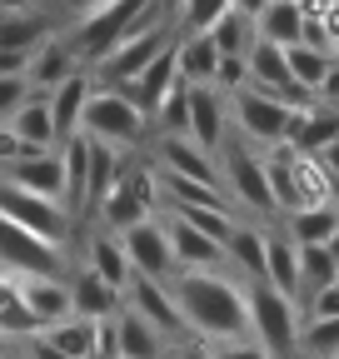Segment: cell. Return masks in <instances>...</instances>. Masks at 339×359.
Segmentation results:
<instances>
[{
  "label": "cell",
  "mask_w": 339,
  "mask_h": 359,
  "mask_svg": "<svg viewBox=\"0 0 339 359\" xmlns=\"http://www.w3.org/2000/svg\"><path fill=\"white\" fill-rule=\"evenodd\" d=\"M170 299H175L185 330H195L200 339H240L249 325L244 294L215 275V269H185V275H170Z\"/></svg>",
  "instance_id": "1"
},
{
  "label": "cell",
  "mask_w": 339,
  "mask_h": 359,
  "mask_svg": "<svg viewBox=\"0 0 339 359\" xmlns=\"http://www.w3.org/2000/svg\"><path fill=\"white\" fill-rule=\"evenodd\" d=\"M75 130L90 135V140H100V145H110V150H130V145H140V135H145V110L130 100L125 85H100V90L90 85Z\"/></svg>",
  "instance_id": "2"
},
{
  "label": "cell",
  "mask_w": 339,
  "mask_h": 359,
  "mask_svg": "<svg viewBox=\"0 0 339 359\" xmlns=\"http://www.w3.org/2000/svg\"><path fill=\"white\" fill-rule=\"evenodd\" d=\"M145 25H155V0H105V6H95V11H85L80 15V30H75V55H85V60H105L115 45L125 40V35H135V30H145Z\"/></svg>",
  "instance_id": "3"
},
{
  "label": "cell",
  "mask_w": 339,
  "mask_h": 359,
  "mask_svg": "<svg viewBox=\"0 0 339 359\" xmlns=\"http://www.w3.org/2000/svg\"><path fill=\"white\" fill-rule=\"evenodd\" d=\"M244 309H249V325H254L260 349H265L270 359H289L294 349H300V309H294L289 294H279L275 285L260 280V285L249 290Z\"/></svg>",
  "instance_id": "4"
},
{
  "label": "cell",
  "mask_w": 339,
  "mask_h": 359,
  "mask_svg": "<svg viewBox=\"0 0 339 359\" xmlns=\"http://www.w3.org/2000/svg\"><path fill=\"white\" fill-rule=\"evenodd\" d=\"M294 120H300V110L265 95V90H254V85H240L235 90V125L249 135V140H260V145H284L289 135H294Z\"/></svg>",
  "instance_id": "5"
},
{
  "label": "cell",
  "mask_w": 339,
  "mask_h": 359,
  "mask_svg": "<svg viewBox=\"0 0 339 359\" xmlns=\"http://www.w3.org/2000/svg\"><path fill=\"white\" fill-rule=\"evenodd\" d=\"M0 215L15 219V224H25L30 235H40L46 245H55V250H60V240L70 230V210L65 205H55L46 195H30L20 185H11V180H0Z\"/></svg>",
  "instance_id": "6"
},
{
  "label": "cell",
  "mask_w": 339,
  "mask_h": 359,
  "mask_svg": "<svg viewBox=\"0 0 339 359\" xmlns=\"http://www.w3.org/2000/svg\"><path fill=\"white\" fill-rule=\"evenodd\" d=\"M0 269H6V275H55L60 255H55V245L30 235L25 224L0 215Z\"/></svg>",
  "instance_id": "7"
},
{
  "label": "cell",
  "mask_w": 339,
  "mask_h": 359,
  "mask_svg": "<svg viewBox=\"0 0 339 359\" xmlns=\"http://www.w3.org/2000/svg\"><path fill=\"white\" fill-rule=\"evenodd\" d=\"M120 250L130 259V275H145V280H170L175 275V255H170L165 224H155L150 215L135 219L130 230H120Z\"/></svg>",
  "instance_id": "8"
},
{
  "label": "cell",
  "mask_w": 339,
  "mask_h": 359,
  "mask_svg": "<svg viewBox=\"0 0 339 359\" xmlns=\"http://www.w3.org/2000/svg\"><path fill=\"white\" fill-rule=\"evenodd\" d=\"M160 50H165V30H160V25H145V30H135V35H125L105 60H95V65H100V80H105V85L135 80Z\"/></svg>",
  "instance_id": "9"
},
{
  "label": "cell",
  "mask_w": 339,
  "mask_h": 359,
  "mask_svg": "<svg viewBox=\"0 0 339 359\" xmlns=\"http://www.w3.org/2000/svg\"><path fill=\"white\" fill-rule=\"evenodd\" d=\"M6 180L30 195H46L55 205H65V170H60V150H25L20 160L6 165Z\"/></svg>",
  "instance_id": "10"
},
{
  "label": "cell",
  "mask_w": 339,
  "mask_h": 359,
  "mask_svg": "<svg viewBox=\"0 0 339 359\" xmlns=\"http://www.w3.org/2000/svg\"><path fill=\"white\" fill-rule=\"evenodd\" d=\"M185 135H190V140H195L205 155H215V150H220V140H225V105H220L215 90H209V80H205V85H190Z\"/></svg>",
  "instance_id": "11"
},
{
  "label": "cell",
  "mask_w": 339,
  "mask_h": 359,
  "mask_svg": "<svg viewBox=\"0 0 339 359\" xmlns=\"http://www.w3.org/2000/svg\"><path fill=\"white\" fill-rule=\"evenodd\" d=\"M15 285H20V299L30 309L35 330L60 325L65 314H70V285H60L55 275H15Z\"/></svg>",
  "instance_id": "12"
},
{
  "label": "cell",
  "mask_w": 339,
  "mask_h": 359,
  "mask_svg": "<svg viewBox=\"0 0 339 359\" xmlns=\"http://www.w3.org/2000/svg\"><path fill=\"white\" fill-rule=\"evenodd\" d=\"M160 160H165V175H180V180H195V185L225 190L220 185V165L209 160L190 135H165V140H160Z\"/></svg>",
  "instance_id": "13"
},
{
  "label": "cell",
  "mask_w": 339,
  "mask_h": 359,
  "mask_svg": "<svg viewBox=\"0 0 339 359\" xmlns=\"http://www.w3.org/2000/svg\"><path fill=\"white\" fill-rule=\"evenodd\" d=\"M220 185H230V195H235V200H244L249 210H275L265 160H254V155H244V150L225 160V170H220Z\"/></svg>",
  "instance_id": "14"
},
{
  "label": "cell",
  "mask_w": 339,
  "mask_h": 359,
  "mask_svg": "<svg viewBox=\"0 0 339 359\" xmlns=\"http://www.w3.org/2000/svg\"><path fill=\"white\" fill-rule=\"evenodd\" d=\"M165 240H170V255H175V269H215L225 259V250L209 235H200L195 224H185V219H170Z\"/></svg>",
  "instance_id": "15"
},
{
  "label": "cell",
  "mask_w": 339,
  "mask_h": 359,
  "mask_svg": "<svg viewBox=\"0 0 339 359\" xmlns=\"http://www.w3.org/2000/svg\"><path fill=\"white\" fill-rule=\"evenodd\" d=\"M130 304H135L140 320H150L155 330H165V334H185V320H180L175 299H170L165 280H145V275L130 280Z\"/></svg>",
  "instance_id": "16"
},
{
  "label": "cell",
  "mask_w": 339,
  "mask_h": 359,
  "mask_svg": "<svg viewBox=\"0 0 339 359\" xmlns=\"http://www.w3.org/2000/svg\"><path fill=\"white\" fill-rule=\"evenodd\" d=\"M6 125L20 135V145H25V150H55V145H60L55 120H50V105H46V90H35V95H30Z\"/></svg>",
  "instance_id": "17"
},
{
  "label": "cell",
  "mask_w": 339,
  "mask_h": 359,
  "mask_svg": "<svg viewBox=\"0 0 339 359\" xmlns=\"http://www.w3.org/2000/svg\"><path fill=\"white\" fill-rule=\"evenodd\" d=\"M90 75H80V70H70L65 80H55L50 90H46V105H50V120H55V135L65 140V135H75V125H80V105H85V95H90Z\"/></svg>",
  "instance_id": "18"
},
{
  "label": "cell",
  "mask_w": 339,
  "mask_h": 359,
  "mask_svg": "<svg viewBox=\"0 0 339 359\" xmlns=\"http://www.w3.org/2000/svg\"><path fill=\"white\" fill-rule=\"evenodd\" d=\"M329 140H339V110L334 105H305L300 110V120H294V135L284 145H294L300 155H314V150H324Z\"/></svg>",
  "instance_id": "19"
},
{
  "label": "cell",
  "mask_w": 339,
  "mask_h": 359,
  "mask_svg": "<svg viewBox=\"0 0 339 359\" xmlns=\"http://www.w3.org/2000/svg\"><path fill=\"white\" fill-rule=\"evenodd\" d=\"M254 35L260 40H275V45H294L305 30V15H300V0H265L260 11L249 15Z\"/></svg>",
  "instance_id": "20"
},
{
  "label": "cell",
  "mask_w": 339,
  "mask_h": 359,
  "mask_svg": "<svg viewBox=\"0 0 339 359\" xmlns=\"http://www.w3.org/2000/svg\"><path fill=\"white\" fill-rule=\"evenodd\" d=\"M110 330H115V359H160V330L140 320L135 309L110 320Z\"/></svg>",
  "instance_id": "21"
},
{
  "label": "cell",
  "mask_w": 339,
  "mask_h": 359,
  "mask_svg": "<svg viewBox=\"0 0 339 359\" xmlns=\"http://www.w3.org/2000/svg\"><path fill=\"white\" fill-rule=\"evenodd\" d=\"M120 309V290L105 285L95 269H85V275L70 285V314H85V320H110Z\"/></svg>",
  "instance_id": "22"
},
{
  "label": "cell",
  "mask_w": 339,
  "mask_h": 359,
  "mask_svg": "<svg viewBox=\"0 0 339 359\" xmlns=\"http://www.w3.org/2000/svg\"><path fill=\"white\" fill-rule=\"evenodd\" d=\"M265 285H275L279 294H300V245L265 235Z\"/></svg>",
  "instance_id": "23"
},
{
  "label": "cell",
  "mask_w": 339,
  "mask_h": 359,
  "mask_svg": "<svg viewBox=\"0 0 339 359\" xmlns=\"http://www.w3.org/2000/svg\"><path fill=\"white\" fill-rule=\"evenodd\" d=\"M215 65H220V50H215V40H209V30H190V40L175 45V70H180V80L205 85V80H215Z\"/></svg>",
  "instance_id": "24"
},
{
  "label": "cell",
  "mask_w": 339,
  "mask_h": 359,
  "mask_svg": "<svg viewBox=\"0 0 339 359\" xmlns=\"http://www.w3.org/2000/svg\"><path fill=\"white\" fill-rule=\"evenodd\" d=\"M60 170H65V210H85V175H90V140L75 130L60 140Z\"/></svg>",
  "instance_id": "25"
},
{
  "label": "cell",
  "mask_w": 339,
  "mask_h": 359,
  "mask_svg": "<svg viewBox=\"0 0 339 359\" xmlns=\"http://www.w3.org/2000/svg\"><path fill=\"white\" fill-rule=\"evenodd\" d=\"M75 70V50L70 45H60V40H40L35 50H30V65H25V80L30 85H40V90H50L55 80H65Z\"/></svg>",
  "instance_id": "26"
},
{
  "label": "cell",
  "mask_w": 339,
  "mask_h": 359,
  "mask_svg": "<svg viewBox=\"0 0 339 359\" xmlns=\"http://www.w3.org/2000/svg\"><path fill=\"white\" fill-rule=\"evenodd\" d=\"M95 325H100V320H85V314H65L60 325H46L40 334H46L60 354H70V359H95Z\"/></svg>",
  "instance_id": "27"
},
{
  "label": "cell",
  "mask_w": 339,
  "mask_h": 359,
  "mask_svg": "<svg viewBox=\"0 0 339 359\" xmlns=\"http://www.w3.org/2000/svg\"><path fill=\"white\" fill-rule=\"evenodd\" d=\"M339 230V205H300L289 210V240L294 245H324Z\"/></svg>",
  "instance_id": "28"
},
{
  "label": "cell",
  "mask_w": 339,
  "mask_h": 359,
  "mask_svg": "<svg viewBox=\"0 0 339 359\" xmlns=\"http://www.w3.org/2000/svg\"><path fill=\"white\" fill-rule=\"evenodd\" d=\"M95 210H100V219L110 224L115 235H120V230H130L135 219H145V215H150V210H145V205L135 200V190L125 185V165H120V175H115V185L105 190V200H100Z\"/></svg>",
  "instance_id": "29"
},
{
  "label": "cell",
  "mask_w": 339,
  "mask_h": 359,
  "mask_svg": "<svg viewBox=\"0 0 339 359\" xmlns=\"http://www.w3.org/2000/svg\"><path fill=\"white\" fill-rule=\"evenodd\" d=\"M40 40H50V25L35 11H0V45L6 50H35Z\"/></svg>",
  "instance_id": "30"
},
{
  "label": "cell",
  "mask_w": 339,
  "mask_h": 359,
  "mask_svg": "<svg viewBox=\"0 0 339 359\" xmlns=\"http://www.w3.org/2000/svg\"><path fill=\"white\" fill-rule=\"evenodd\" d=\"M220 250L244 269L249 280H265V235H260V230H244V224L235 219V230L225 235V245H220Z\"/></svg>",
  "instance_id": "31"
},
{
  "label": "cell",
  "mask_w": 339,
  "mask_h": 359,
  "mask_svg": "<svg viewBox=\"0 0 339 359\" xmlns=\"http://www.w3.org/2000/svg\"><path fill=\"white\" fill-rule=\"evenodd\" d=\"M85 140H90V135H85ZM120 155L110 150V145H100V140H90V175H85V205H100L105 200V190L115 185V175H120Z\"/></svg>",
  "instance_id": "32"
},
{
  "label": "cell",
  "mask_w": 339,
  "mask_h": 359,
  "mask_svg": "<svg viewBox=\"0 0 339 359\" xmlns=\"http://www.w3.org/2000/svg\"><path fill=\"white\" fill-rule=\"evenodd\" d=\"M324 65H329V50H314V45H305V40L284 45V70H289L294 85H305L310 95H314V85H319Z\"/></svg>",
  "instance_id": "33"
},
{
  "label": "cell",
  "mask_w": 339,
  "mask_h": 359,
  "mask_svg": "<svg viewBox=\"0 0 339 359\" xmlns=\"http://www.w3.org/2000/svg\"><path fill=\"white\" fill-rule=\"evenodd\" d=\"M175 219L195 224V230L209 235L215 245H225V235L235 230V210L230 205H175Z\"/></svg>",
  "instance_id": "34"
},
{
  "label": "cell",
  "mask_w": 339,
  "mask_h": 359,
  "mask_svg": "<svg viewBox=\"0 0 339 359\" xmlns=\"http://www.w3.org/2000/svg\"><path fill=\"white\" fill-rule=\"evenodd\" d=\"M0 334H6V339L35 334V320H30V309H25V299H20L15 275H0Z\"/></svg>",
  "instance_id": "35"
},
{
  "label": "cell",
  "mask_w": 339,
  "mask_h": 359,
  "mask_svg": "<svg viewBox=\"0 0 339 359\" xmlns=\"http://www.w3.org/2000/svg\"><path fill=\"white\" fill-rule=\"evenodd\" d=\"M209 40H215V50L220 55H244L249 50V40H254V25L244 11H225L215 25H209Z\"/></svg>",
  "instance_id": "36"
},
{
  "label": "cell",
  "mask_w": 339,
  "mask_h": 359,
  "mask_svg": "<svg viewBox=\"0 0 339 359\" xmlns=\"http://www.w3.org/2000/svg\"><path fill=\"white\" fill-rule=\"evenodd\" d=\"M90 269H95L105 285H115V290L130 285V259H125L120 240H95V245H90Z\"/></svg>",
  "instance_id": "37"
},
{
  "label": "cell",
  "mask_w": 339,
  "mask_h": 359,
  "mask_svg": "<svg viewBox=\"0 0 339 359\" xmlns=\"http://www.w3.org/2000/svg\"><path fill=\"white\" fill-rule=\"evenodd\" d=\"M185 110H190V80H175V85L155 100L150 115L165 125V135H185Z\"/></svg>",
  "instance_id": "38"
},
{
  "label": "cell",
  "mask_w": 339,
  "mask_h": 359,
  "mask_svg": "<svg viewBox=\"0 0 339 359\" xmlns=\"http://www.w3.org/2000/svg\"><path fill=\"white\" fill-rule=\"evenodd\" d=\"M329 280H339L334 255H329L324 245H300V285L319 290V285H329Z\"/></svg>",
  "instance_id": "39"
},
{
  "label": "cell",
  "mask_w": 339,
  "mask_h": 359,
  "mask_svg": "<svg viewBox=\"0 0 339 359\" xmlns=\"http://www.w3.org/2000/svg\"><path fill=\"white\" fill-rule=\"evenodd\" d=\"M300 349L310 359H334L339 354V320H310V330H300Z\"/></svg>",
  "instance_id": "40"
},
{
  "label": "cell",
  "mask_w": 339,
  "mask_h": 359,
  "mask_svg": "<svg viewBox=\"0 0 339 359\" xmlns=\"http://www.w3.org/2000/svg\"><path fill=\"white\" fill-rule=\"evenodd\" d=\"M225 11H235V0H180V15H185V30H209Z\"/></svg>",
  "instance_id": "41"
},
{
  "label": "cell",
  "mask_w": 339,
  "mask_h": 359,
  "mask_svg": "<svg viewBox=\"0 0 339 359\" xmlns=\"http://www.w3.org/2000/svg\"><path fill=\"white\" fill-rule=\"evenodd\" d=\"M30 95H35V85H30L25 75H0V125H6Z\"/></svg>",
  "instance_id": "42"
},
{
  "label": "cell",
  "mask_w": 339,
  "mask_h": 359,
  "mask_svg": "<svg viewBox=\"0 0 339 359\" xmlns=\"http://www.w3.org/2000/svg\"><path fill=\"white\" fill-rule=\"evenodd\" d=\"M310 320H339V280L319 285L314 299H310Z\"/></svg>",
  "instance_id": "43"
},
{
  "label": "cell",
  "mask_w": 339,
  "mask_h": 359,
  "mask_svg": "<svg viewBox=\"0 0 339 359\" xmlns=\"http://www.w3.org/2000/svg\"><path fill=\"white\" fill-rule=\"evenodd\" d=\"M215 80H220L225 90H240V85L249 80V65H244V55H220V65H215Z\"/></svg>",
  "instance_id": "44"
},
{
  "label": "cell",
  "mask_w": 339,
  "mask_h": 359,
  "mask_svg": "<svg viewBox=\"0 0 339 359\" xmlns=\"http://www.w3.org/2000/svg\"><path fill=\"white\" fill-rule=\"evenodd\" d=\"M314 100L339 110V55H329V65H324V75H319V85H314Z\"/></svg>",
  "instance_id": "45"
},
{
  "label": "cell",
  "mask_w": 339,
  "mask_h": 359,
  "mask_svg": "<svg viewBox=\"0 0 339 359\" xmlns=\"http://www.w3.org/2000/svg\"><path fill=\"white\" fill-rule=\"evenodd\" d=\"M314 160H319V170L329 175V185H334V195H339V140H329L324 150H314Z\"/></svg>",
  "instance_id": "46"
},
{
  "label": "cell",
  "mask_w": 339,
  "mask_h": 359,
  "mask_svg": "<svg viewBox=\"0 0 339 359\" xmlns=\"http://www.w3.org/2000/svg\"><path fill=\"white\" fill-rule=\"evenodd\" d=\"M319 30L329 40V50L339 45V0H324V11H319Z\"/></svg>",
  "instance_id": "47"
},
{
  "label": "cell",
  "mask_w": 339,
  "mask_h": 359,
  "mask_svg": "<svg viewBox=\"0 0 339 359\" xmlns=\"http://www.w3.org/2000/svg\"><path fill=\"white\" fill-rule=\"evenodd\" d=\"M215 359H270L260 344H244V339H225V349L215 354Z\"/></svg>",
  "instance_id": "48"
},
{
  "label": "cell",
  "mask_w": 339,
  "mask_h": 359,
  "mask_svg": "<svg viewBox=\"0 0 339 359\" xmlns=\"http://www.w3.org/2000/svg\"><path fill=\"white\" fill-rule=\"evenodd\" d=\"M20 155H25L20 135H15L11 125H0V165H11V160H20Z\"/></svg>",
  "instance_id": "49"
},
{
  "label": "cell",
  "mask_w": 339,
  "mask_h": 359,
  "mask_svg": "<svg viewBox=\"0 0 339 359\" xmlns=\"http://www.w3.org/2000/svg\"><path fill=\"white\" fill-rule=\"evenodd\" d=\"M25 65H30V50H6L0 45V75H25Z\"/></svg>",
  "instance_id": "50"
},
{
  "label": "cell",
  "mask_w": 339,
  "mask_h": 359,
  "mask_svg": "<svg viewBox=\"0 0 339 359\" xmlns=\"http://www.w3.org/2000/svg\"><path fill=\"white\" fill-rule=\"evenodd\" d=\"M30 354H35V359H70V354H60V349H55L46 334H40V330H35V344H30Z\"/></svg>",
  "instance_id": "51"
},
{
  "label": "cell",
  "mask_w": 339,
  "mask_h": 359,
  "mask_svg": "<svg viewBox=\"0 0 339 359\" xmlns=\"http://www.w3.org/2000/svg\"><path fill=\"white\" fill-rule=\"evenodd\" d=\"M175 359H215V354H209V349H200V344H185Z\"/></svg>",
  "instance_id": "52"
},
{
  "label": "cell",
  "mask_w": 339,
  "mask_h": 359,
  "mask_svg": "<svg viewBox=\"0 0 339 359\" xmlns=\"http://www.w3.org/2000/svg\"><path fill=\"white\" fill-rule=\"evenodd\" d=\"M65 6H70L75 15H85V11H95V6H105V0H65Z\"/></svg>",
  "instance_id": "53"
},
{
  "label": "cell",
  "mask_w": 339,
  "mask_h": 359,
  "mask_svg": "<svg viewBox=\"0 0 339 359\" xmlns=\"http://www.w3.org/2000/svg\"><path fill=\"white\" fill-rule=\"evenodd\" d=\"M0 11H30V0H0Z\"/></svg>",
  "instance_id": "54"
},
{
  "label": "cell",
  "mask_w": 339,
  "mask_h": 359,
  "mask_svg": "<svg viewBox=\"0 0 339 359\" xmlns=\"http://www.w3.org/2000/svg\"><path fill=\"white\" fill-rule=\"evenodd\" d=\"M324 250H329V255H334V264H339V230H334V235L324 240Z\"/></svg>",
  "instance_id": "55"
},
{
  "label": "cell",
  "mask_w": 339,
  "mask_h": 359,
  "mask_svg": "<svg viewBox=\"0 0 339 359\" xmlns=\"http://www.w3.org/2000/svg\"><path fill=\"white\" fill-rule=\"evenodd\" d=\"M334 50H339V45H334Z\"/></svg>",
  "instance_id": "56"
},
{
  "label": "cell",
  "mask_w": 339,
  "mask_h": 359,
  "mask_svg": "<svg viewBox=\"0 0 339 359\" xmlns=\"http://www.w3.org/2000/svg\"><path fill=\"white\" fill-rule=\"evenodd\" d=\"M334 359H339V354H334Z\"/></svg>",
  "instance_id": "57"
}]
</instances>
